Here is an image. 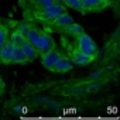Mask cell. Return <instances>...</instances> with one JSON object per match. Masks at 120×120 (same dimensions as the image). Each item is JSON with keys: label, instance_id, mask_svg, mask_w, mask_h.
Returning <instances> with one entry per match:
<instances>
[{"label": "cell", "instance_id": "cell-1", "mask_svg": "<svg viewBox=\"0 0 120 120\" xmlns=\"http://www.w3.org/2000/svg\"><path fill=\"white\" fill-rule=\"evenodd\" d=\"M67 11V7L65 6H59L56 3L48 6V7H44V9H40V10H35L34 16L37 20L40 21H44V23H51L54 19H56L59 14H62Z\"/></svg>", "mask_w": 120, "mask_h": 120}, {"label": "cell", "instance_id": "cell-2", "mask_svg": "<svg viewBox=\"0 0 120 120\" xmlns=\"http://www.w3.org/2000/svg\"><path fill=\"white\" fill-rule=\"evenodd\" d=\"M76 49H79L81 52L86 54L92 59H95L98 56V47H96L95 41L85 31L81 33L79 35H76Z\"/></svg>", "mask_w": 120, "mask_h": 120}, {"label": "cell", "instance_id": "cell-3", "mask_svg": "<svg viewBox=\"0 0 120 120\" xmlns=\"http://www.w3.org/2000/svg\"><path fill=\"white\" fill-rule=\"evenodd\" d=\"M35 48H37L38 54H44V52L55 48V41H54L52 35L47 31H41V35H40V38L35 44Z\"/></svg>", "mask_w": 120, "mask_h": 120}, {"label": "cell", "instance_id": "cell-4", "mask_svg": "<svg viewBox=\"0 0 120 120\" xmlns=\"http://www.w3.org/2000/svg\"><path fill=\"white\" fill-rule=\"evenodd\" d=\"M61 55H62V54L59 52V51H56L55 48H52V49H49V51L41 54V62H42V65H44L47 69L52 71L55 62L58 61V58L61 56Z\"/></svg>", "mask_w": 120, "mask_h": 120}, {"label": "cell", "instance_id": "cell-5", "mask_svg": "<svg viewBox=\"0 0 120 120\" xmlns=\"http://www.w3.org/2000/svg\"><path fill=\"white\" fill-rule=\"evenodd\" d=\"M72 67H74V62L71 61V58H69V56H64V55H61V56L58 58V61L55 62L52 71H54V72H59V74H64V72L71 71Z\"/></svg>", "mask_w": 120, "mask_h": 120}, {"label": "cell", "instance_id": "cell-6", "mask_svg": "<svg viewBox=\"0 0 120 120\" xmlns=\"http://www.w3.org/2000/svg\"><path fill=\"white\" fill-rule=\"evenodd\" d=\"M69 58H71V61L75 64V65H89L93 59L90 56H88L86 54L81 52L79 49H72L69 52Z\"/></svg>", "mask_w": 120, "mask_h": 120}, {"label": "cell", "instance_id": "cell-7", "mask_svg": "<svg viewBox=\"0 0 120 120\" xmlns=\"http://www.w3.org/2000/svg\"><path fill=\"white\" fill-rule=\"evenodd\" d=\"M82 7H83V13L86 11H98L102 10L107 6V3L105 0H81Z\"/></svg>", "mask_w": 120, "mask_h": 120}, {"label": "cell", "instance_id": "cell-8", "mask_svg": "<svg viewBox=\"0 0 120 120\" xmlns=\"http://www.w3.org/2000/svg\"><path fill=\"white\" fill-rule=\"evenodd\" d=\"M71 23H74V20H72V17L65 11V13H62V14H59L56 19H54L49 24L51 26H54L55 28H61V30H64L67 26H69Z\"/></svg>", "mask_w": 120, "mask_h": 120}, {"label": "cell", "instance_id": "cell-9", "mask_svg": "<svg viewBox=\"0 0 120 120\" xmlns=\"http://www.w3.org/2000/svg\"><path fill=\"white\" fill-rule=\"evenodd\" d=\"M13 48L14 45L7 40L3 47L0 48V61H2L3 64H10V59H11V54H13Z\"/></svg>", "mask_w": 120, "mask_h": 120}, {"label": "cell", "instance_id": "cell-10", "mask_svg": "<svg viewBox=\"0 0 120 120\" xmlns=\"http://www.w3.org/2000/svg\"><path fill=\"white\" fill-rule=\"evenodd\" d=\"M20 47H21V49H23L26 58H27V61H34V59L38 56V51H37V48H35L33 44H30L27 40H26Z\"/></svg>", "mask_w": 120, "mask_h": 120}, {"label": "cell", "instance_id": "cell-11", "mask_svg": "<svg viewBox=\"0 0 120 120\" xmlns=\"http://www.w3.org/2000/svg\"><path fill=\"white\" fill-rule=\"evenodd\" d=\"M28 62L27 61V58L21 49L20 45H14L13 48V54H11V59H10V64H26Z\"/></svg>", "mask_w": 120, "mask_h": 120}, {"label": "cell", "instance_id": "cell-12", "mask_svg": "<svg viewBox=\"0 0 120 120\" xmlns=\"http://www.w3.org/2000/svg\"><path fill=\"white\" fill-rule=\"evenodd\" d=\"M40 35H41V30L37 28V27H34V26H31V28H30L28 33L26 34V40H27L30 44H33V45L35 47V44H37Z\"/></svg>", "mask_w": 120, "mask_h": 120}, {"label": "cell", "instance_id": "cell-13", "mask_svg": "<svg viewBox=\"0 0 120 120\" xmlns=\"http://www.w3.org/2000/svg\"><path fill=\"white\" fill-rule=\"evenodd\" d=\"M9 41H10L13 45H21V44L26 41V37H24L20 31L14 30V31H11V34H10V37H9Z\"/></svg>", "mask_w": 120, "mask_h": 120}, {"label": "cell", "instance_id": "cell-14", "mask_svg": "<svg viewBox=\"0 0 120 120\" xmlns=\"http://www.w3.org/2000/svg\"><path fill=\"white\" fill-rule=\"evenodd\" d=\"M65 33H68V34H71V35H79L81 33H83V27L81 26V24H78V23H71L69 26H67L65 28Z\"/></svg>", "mask_w": 120, "mask_h": 120}, {"label": "cell", "instance_id": "cell-15", "mask_svg": "<svg viewBox=\"0 0 120 120\" xmlns=\"http://www.w3.org/2000/svg\"><path fill=\"white\" fill-rule=\"evenodd\" d=\"M64 4L76 10V11H81L83 13V7H82V3H81V0H64Z\"/></svg>", "mask_w": 120, "mask_h": 120}, {"label": "cell", "instance_id": "cell-16", "mask_svg": "<svg viewBox=\"0 0 120 120\" xmlns=\"http://www.w3.org/2000/svg\"><path fill=\"white\" fill-rule=\"evenodd\" d=\"M7 40H9V28H7V26L0 23V48L3 47V44Z\"/></svg>", "mask_w": 120, "mask_h": 120}, {"label": "cell", "instance_id": "cell-17", "mask_svg": "<svg viewBox=\"0 0 120 120\" xmlns=\"http://www.w3.org/2000/svg\"><path fill=\"white\" fill-rule=\"evenodd\" d=\"M30 28H31V24H30V23H27V21H21V23H19V24H17V28H16V30H17V31H20V33L26 37V34L28 33V30H30Z\"/></svg>", "mask_w": 120, "mask_h": 120}, {"label": "cell", "instance_id": "cell-18", "mask_svg": "<svg viewBox=\"0 0 120 120\" xmlns=\"http://www.w3.org/2000/svg\"><path fill=\"white\" fill-rule=\"evenodd\" d=\"M102 86H103L102 82L95 81V82H92V83H89V85H85V90H86V92H96V90H99Z\"/></svg>", "mask_w": 120, "mask_h": 120}, {"label": "cell", "instance_id": "cell-19", "mask_svg": "<svg viewBox=\"0 0 120 120\" xmlns=\"http://www.w3.org/2000/svg\"><path fill=\"white\" fill-rule=\"evenodd\" d=\"M100 76H102V71H95V72H92L90 79H99Z\"/></svg>", "mask_w": 120, "mask_h": 120}, {"label": "cell", "instance_id": "cell-20", "mask_svg": "<svg viewBox=\"0 0 120 120\" xmlns=\"http://www.w3.org/2000/svg\"><path fill=\"white\" fill-rule=\"evenodd\" d=\"M30 2H31V3H33V4H37V3H38V2H41V0H30Z\"/></svg>", "mask_w": 120, "mask_h": 120}, {"label": "cell", "instance_id": "cell-21", "mask_svg": "<svg viewBox=\"0 0 120 120\" xmlns=\"http://www.w3.org/2000/svg\"><path fill=\"white\" fill-rule=\"evenodd\" d=\"M3 88V79H2V76H0V89Z\"/></svg>", "mask_w": 120, "mask_h": 120}, {"label": "cell", "instance_id": "cell-22", "mask_svg": "<svg viewBox=\"0 0 120 120\" xmlns=\"http://www.w3.org/2000/svg\"><path fill=\"white\" fill-rule=\"evenodd\" d=\"M105 2H106V3H107V4H109V2H110V0H105Z\"/></svg>", "mask_w": 120, "mask_h": 120}]
</instances>
